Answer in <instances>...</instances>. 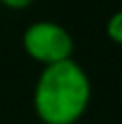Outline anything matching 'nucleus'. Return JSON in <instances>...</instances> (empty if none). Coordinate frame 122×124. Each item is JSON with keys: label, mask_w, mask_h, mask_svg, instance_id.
Masks as SVG:
<instances>
[{"label": "nucleus", "mask_w": 122, "mask_h": 124, "mask_svg": "<svg viewBox=\"0 0 122 124\" xmlns=\"http://www.w3.org/2000/svg\"><path fill=\"white\" fill-rule=\"evenodd\" d=\"M105 33L114 44L122 46V9H118L116 13L109 15V20L105 24Z\"/></svg>", "instance_id": "obj_3"}, {"label": "nucleus", "mask_w": 122, "mask_h": 124, "mask_svg": "<svg viewBox=\"0 0 122 124\" xmlns=\"http://www.w3.org/2000/svg\"><path fill=\"white\" fill-rule=\"evenodd\" d=\"M22 48L28 59L41 63V68L68 61L74 52L72 33L52 20H37L28 24L22 33Z\"/></svg>", "instance_id": "obj_2"}, {"label": "nucleus", "mask_w": 122, "mask_h": 124, "mask_svg": "<svg viewBox=\"0 0 122 124\" xmlns=\"http://www.w3.org/2000/svg\"><path fill=\"white\" fill-rule=\"evenodd\" d=\"M92 100V81L74 59L41 68L33 87V111L41 124H76Z\"/></svg>", "instance_id": "obj_1"}, {"label": "nucleus", "mask_w": 122, "mask_h": 124, "mask_svg": "<svg viewBox=\"0 0 122 124\" xmlns=\"http://www.w3.org/2000/svg\"><path fill=\"white\" fill-rule=\"evenodd\" d=\"M0 4L7 9H13V11H22V9H28L33 4V0H0Z\"/></svg>", "instance_id": "obj_4"}]
</instances>
